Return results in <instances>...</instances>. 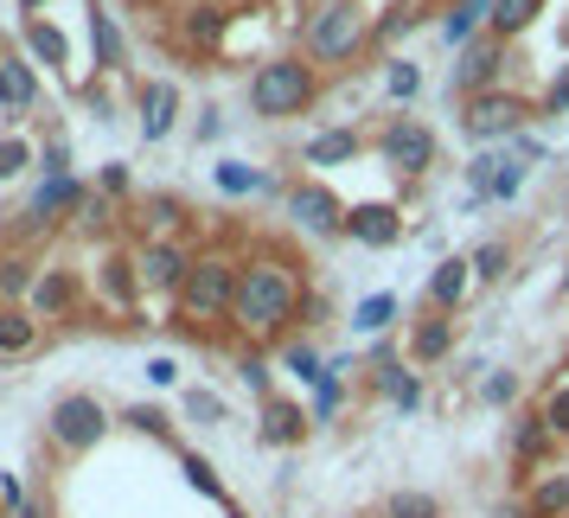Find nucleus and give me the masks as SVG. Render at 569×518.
I'll list each match as a JSON object with an SVG mask.
<instances>
[{
    "label": "nucleus",
    "instance_id": "obj_48",
    "mask_svg": "<svg viewBox=\"0 0 569 518\" xmlns=\"http://www.w3.org/2000/svg\"><path fill=\"white\" fill-rule=\"evenodd\" d=\"M538 109H543V116H569V64H557V78L543 83Z\"/></svg>",
    "mask_w": 569,
    "mask_h": 518
},
{
    "label": "nucleus",
    "instance_id": "obj_19",
    "mask_svg": "<svg viewBox=\"0 0 569 518\" xmlns=\"http://www.w3.org/2000/svg\"><path fill=\"white\" fill-rule=\"evenodd\" d=\"M365 148H371V135H359L352 122H339V129H320V135L301 141V167H320V173H327V167H352Z\"/></svg>",
    "mask_w": 569,
    "mask_h": 518
},
{
    "label": "nucleus",
    "instance_id": "obj_56",
    "mask_svg": "<svg viewBox=\"0 0 569 518\" xmlns=\"http://www.w3.org/2000/svg\"><path fill=\"white\" fill-rule=\"evenodd\" d=\"M46 7H52V0H20V13H27V20H32V13H46Z\"/></svg>",
    "mask_w": 569,
    "mask_h": 518
},
{
    "label": "nucleus",
    "instance_id": "obj_27",
    "mask_svg": "<svg viewBox=\"0 0 569 518\" xmlns=\"http://www.w3.org/2000/svg\"><path fill=\"white\" fill-rule=\"evenodd\" d=\"M371 390L385 397V404H397V410H422V371H416L410 359H390V365H371Z\"/></svg>",
    "mask_w": 569,
    "mask_h": 518
},
{
    "label": "nucleus",
    "instance_id": "obj_45",
    "mask_svg": "<svg viewBox=\"0 0 569 518\" xmlns=\"http://www.w3.org/2000/svg\"><path fill=\"white\" fill-rule=\"evenodd\" d=\"M385 97L390 103H416L422 97V71H416L410 58H390L385 64Z\"/></svg>",
    "mask_w": 569,
    "mask_h": 518
},
{
    "label": "nucleus",
    "instance_id": "obj_57",
    "mask_svg": "<svg viewBox=\"0 0 569 518\" xmlns=\"http://www.w3.org/2000/svg\"><path fill=\"white\" fill-rule=\"evenodd\" d=\"M224 518H250V512H243V506H224Z\"/></svg>",
    "mask_w": 569,
    "mask_h": 518
},
{
    "label": "nucleus",
    "instance_id": "obj_10",
    "mask_svg": "<svg viewBox=\"0 0 569 518\" xmlns=\"http://www.w3.org/2000/svg\"><path fill=\"white\" fill-rule=\"evenodd\" d=\"M288 206V225L301 237H313V243H333V237H346V199H339L327 180H295L282 192Z\"/></svg>",
    "mask_w": 569,
    "mask_h": 518
},
{
    "label": "nucleus",
    "instance_id": "obj_7",
    "mask_svg": "<svg viewBox=\"0 0 569 518\" xmlns=\"http://www.w3.org/2000/svg\"><path fill=\"white\" fill-rule=\"evenodd\" d=\"M371 148H378V160H385L397 180H429L436 173V160H441V141L429 122H416L410 109H397V116H385L378 129H371Z\"/></svg>",
    "mask_w": 569,
    "mask_h": 518
},
{
    "label": "nucleus",
    "instance_id": "obj_38",
    "mask_svg": "<svg viewBox=\"0 0 569 518\" xmlns=\"http://www.w3.org/2000/svg\"><path fill=\"white\" fill-rule=\"evenodd\" d=\"M180 416H186V422H199V429H224V422H231V410H224V397H218L211 385H186Z\"/></svg>",
    "mask_w": 569,
    "mask_h": 518
},
{
    "label": "nucleus",
    "instance_id": "obj_15",
    "mask_svg": "<svg viewBox=\"0 0 569 518\" xmlns=\"http://www.w3.org/2000/svg\"><path fill=\"white\" fill-rule=\"evenodd\" d=\"M134 122H141V141L160 148V141L173 135V122H180V83H173V78L134 83Z\"/></svg>",
    "mask_w": 569,
    "mask_h": 518
},
{
    "label": "nucleus",
    "instance_id": "obj_42",
    "mask_svg": "<svg viewBox=\"0 0 569 518\" xmlns=\"http://www.w3.org/2000/svg\"><path fill=\"white\" fill-rule=\"evenodd\" d=\"M538 410H543V422H550V436H557V441L569 448V371H557V378L543 385Z\"/></svg>",
    "mask_w": 569,
    "mask_h": 518
},
{
    "label": "nucleus",
    "instance_id": "obj_40",
    "mask_svg": "<svg viewBox=\"0 0 569 518\" xmlns=\"http://www.w3.org/2000/svg\"><path fill=\"white\" fill-rule=\"evenodd\" d=\"M237 378H243V390H250L257 404L282 397V390H276V365L262 359V346H243V352H237Z\"/></svg>",
    "mask_w": 569,
    "mask_h": 518
},
{
    "label": "nucleus",
    "instance_id": "obj_32",
    "mask_svg": "<svg viewBox=\"0 0 569 518\" xmlns=\"http://www.w3.org/2000/svg\"><path fill=\"white\" fill-rule=\"evenodd\" d=\"M276 352H282V371L295 378V385H308V390H313L320 378H327V352H320L313 339H295V333H288Z\"/></svg>",
    "mask_w": 569,
    "mask_h": 518
},
{
    "label": "nucleus",
    "instance_id": "obj_16",
    "mask_svg": "<svg viewBox=\"0 0 569 518\" xmlns=\"http://www.w3.org/2000/svg\"><path fill=\"white\" fill-rule=\"evenodd\" d=\"M313 436V410L301 397H269L257 404V441L262 448H301Z\"/></svg>",
    "mask_w": 569,
    "mask_h": 518
},
{
    "label": "nucleus",
    "instance_id": "obj_14",
    "mask_svg": "<svg viewBox=\"0 0 569 518\" xmlns=\"http://www.w3.org/2000/svg\"><path fill=\"white\" fill-rule=\"evenodd\" d=\"M455 346H461V320L455 313H422L410 327V339H403V359L416 365V371H436V365H448L455 359Z\"/></svg>",
    "mask_w": 569,
    "mask_h": 518
},
{
    "label": "nucleus",
    "instance_id": "obj_47",
    "mask_svg": "<svg viewBox=\"0 0 569 518\" xmlns=\"http://www.w3.org/2000/svg\"><path fill=\"white\" fill-rule=\"evenodd\" d=\"M39 173H71V141L64 135H46L39 141Z\"/></svg>",
    "mask_w": 569,
    "mask_h": 518
},
{
    "label": "nucleus",
    "instance_id": "obj_17",
    "mask_svg": "<svg viewBox=\"0 0 569 518\" xmlns=\"http://www.w3.org/2000/svg\"><path fill=\"white\" fill-rule=\"evenodd\" d=\"M346 237L365 243V250H397L403 243V206H390V199L346 206Z\"/></svg>",
    "mask_w": 569,
    "mask_h": 518
},
{
    "label": "nucleus",
    "instance_id": "obj_36",
    "mask_svg": "<svg viewBox=\"0 0 569 518\" xmlns=\"http://www.w3.org/2000/svg\"><path fill=\"white\" fill-rule=\"evenodd\" d=\"M122 429H134V436H154V441H167L173 455H180V436H173V416L160 410V404H129V410L116 416Z\"/></svg>",
    "mask_w": 569,
    "mask_h": 518
},
{
    "label": "nucleus",
    "instance_id": "obj_60",
    "mask_svg": "<svg viewBox=\"0 0 569 518\" xmlns=\"http://www.w3.org/2000/svg\"><path fill=\"white\" fill-rule=\"evenodd\" d=\"M134 7H141V0H134Z\"/></svg>",
    "mask_w": 569,
    "mask_h": 518
},
{
    "label": "nucleus",
    "instance_id": "obj_37",
    "mask_svg": "<svg viewBox=\"0 0 569 518\" xmlns=\"http://www.w3.org/2000/svg\"><path fill=\"white\" fill-rule=\"evenodd\" d=\"M397 313H403V301H397V295H365L359 308H352V333L385 339L390 327H397Z\"/></svg>",
    "mask_w": 569,
    "mask_h": 518
},
{
    "label": "nucleus",
    "instance_id": "obj_35",
    "mask_svg": "<svg viewBox=\"0 0 569 518\" xmlns=\"http://www.w3.org/2000/svg\"><path fill=\"white\" fill-rule=\"evenodd\" d=\"M538 13H543V0H492V32L512 46V39H525L538 27Z\"/></svg>",
    "mask_w": 569,
    "mask_h": 518
},
{
    "label": "nucleus",
    "instance_id": "obj_30",
    "mask_svg": "<svg viewBox=\"0 0 569 518\" xmlns=\"http://www.w3.org/2000/svg\"><path fill=\"white\" fill-rule=\"evenodd\" d=\"M525 506L531 518H569V467H543L525 480Z\"/></svg>",
    "mask_w": 569,
    "mask_h": 518
},
{
    "label": "nucleus",
    "instance_id": "obj_4",
    "mask_svg": "<svg viewBox=\"0 0 569 518\" xmlns=\"http://www.w3.org/2000/svg\"><path fill=\"white\" fill-rule=\"evenodd\" d=\"M301 52L327 78L359 71L365 58H371V13H365V0H320L308 13V27H301Z\"/></svg>",
    "mask_w": 569,
    "mask_h": 518
},
{
    "label": "nucleus",
    "instance_id": "obj_24",
    "mask_svg": "<svg viewBox=\"0 0 569 518\" xmlns=\"http://www.w3.org/2000/svg\"><path fill=\"white\" fill-rule=\"evenodd\" d=\"M39 257H32L27 243H0V308H27L32 288H39Z\"/></svg>",
    "mask_w": 569,
    "mask_h": 518
},
{
    "label": "nucleus",
    "instance_id": "obj_29",
    "mask_svg": "<svg viewBox=\"0 0 569 518\" xmlns=\"http://www.w3.org/2000/svg\"><path fill=\"white\" fill-rule=\"evenodd\" d=\"M46 346V320L32 308H0V359H32Z\"/></svg>",
    "mask_w": 569,
    "mask_h": 518
},
{
    "label": "nucleus",
    "instance_id": "obj_51",
    "mask_svg": "<svg viewBox=\"0 0 569 518\" xmlns=\"http://www.w3.org/2000/svg\"><path fill=\"white\" fill-rule=\"evenodd\" d=\"M192 135H199V141H218V135H224V116H218V109H199Z\"/></svg>",
    "mask_w": 569,
    "mask_h": 518
},
{
    "label": "nucleus",
    "instance_id": "obj_6",
    "mask_svg": "<svg viewBox=\"0 0 569 518\" xmlns=\"http://www.w3.org/2000/svg\"><path fill=\"white\" fill-rule=\"evenodd\" d=\"M531 122H543L538 97L506 90V83H499V90H480V97H467L461 103V135L473 141V148H506V141H518Z\"/></svg>",
    "mask_w": 569,
    "mask_h": 518
},
{
    "label": "nucleus",
    "instance_id": "obj_11",
    "mask_svg": "<svg viewBox=\"0 0 569 518\" xmlns=\"http://www.w3.org/2000/svg\"><path fill=\"white\" fill-rule=\"evenodd\" d=\"M506 39L499 32H487V39H473V46H461L455 52V71H448V97H480V90H499L506 83Z\"/></svg>",
    "mask_w": 569,
    "mask_h": 518
},
{
    "label": "nucleus",
    "instance_id": "obj_59",
    "mask_svg": "<svg viewBox=\"0 0 569 518\" xmlns=\"http://www.w3.org/2000/svg\"><path fill=\"white\" fill-rule=\"evenodd\" d=\"M0 58H7V39H0Z\"/></svg>",
    "mask_w": 569,
    "mask_h": 518
},
{
    "label": "nucleus",
    "instance_id": "obj_58",
    "mask_svg": "<svg viewBox=\"0 0 569 518\" xmlns=\"http://www.w3.org/2000/svg\"><path fill=\"white\" fill-rule=\"evenodd\" d=\"M224 7H257V0H224Z\"/></svg>",
    "mask_w": 569,
    "mask_h": 518
},
{
    "label": "nucleus",
    "instance_id": "obj_49",
    "mask_svg": "<svg viewBox=\"0 0 569 518\" xmlns=\"http://www.w3.org/2000/svg\"><path fill=\"white\" fill-rule=\"evenodd\" d=\"M83 109H90L97 122H116V90H109V83H83Z\"/></svg>",
    "mask_w": 569,
    "mask_h": 518
},
{
    "label": "nucleus",
    "instance_id": "obj_26",
    "mask_svg": "<svg viewBox=\"0 0 569 518\" xmlns=\"http://www.w3.org/2000/svg\"><path fill=\"white\" fill-rule=\"evenodd\" d=\"M20 39H27L32 64H46V71H71V39H64V27H58L52 13H32L27 27H20Z\"/></svg>",
    "mask_w": 569,
    "mask_h": 518
},
{
    "label": "nucleus",
    "instance_id": "obj_23",
    "mask_svg": "<svg viewBox=\"0 0 569 518\" xmlns=\"http://www.w3.org/2000/svg\"><path fill=\"white\" fill-rule=\"evenodd\" d=\"M473 282H480V276H473V262L467 257H441L436 269H429V308L436 313H461L467 301H473Z\"/></svg>",
    "mask_w": 569,
    "mask_h": 518
},
{
    "label": "nucleus",
    "instance_id": "obj_12",
    "mask_svg": "<svg viewBox=\"0 0 569 518\" xmlns=\"http://www.w3.org/2000/svg\"><path fill=\"white\" fill-rule=\"evenodd\" d=\"M237 13L224 0H186L173 13V39H180L192 58H224V39H231Z\"/></svg>",
    "mask_w": 569,
    "mask_h": 518
},
{
    "label": "nucleus",
    "instance_id": "obj_39",
    "mask_svg": "<svg viewBox=\"0 0 569 518\" xmlns=\"http://www.w3.org/2000/svg\"><path fill=\"white\" fill-rule=\"evenodd\" d=\"M467 262H473V276H480V282H506V276H512V262H518V250L506 243V237H487V243H473V250H467Z\"/></svg>",
    "mask_w": 569,
    "mask_h": 518
},
{
    "label": "nucleus",
    "instance_id": "obj_52",
    "mask_svg": "<svg viewBox=\"0 0 569 518\" xmlns=\"http://www.w3.org/2000/svg\"><path fill=\"white\" fill-rule=\"evenodd\" d=\"M327 313H333V308H327V295L313 288V295H308V308H301V320H308V327H327Z\"/></svg>",
    "mask_w": 569,
    "mask_h": 518
},
{
    "label": "nucleus",
    "instance_id": "obj_33",
    "mask_svg": "<svg viewBox=\"0 0 569 518\" xmlns=\"http://www.w3.org/2000/svg\"><path fill=\"white\" fill-rule=\"evenodd\" d=\"M180 474H186V487L199 492V499H211V506H237L231 487H224V474H218L199 448H180Z\"/></svg>",
    "mask_w": 569,
    "mask_h": 518
},
{
    "label": "nucleus",
    "instance_id": "obj_1",
    "mask_svg": "<svg viewBox=\"0 0 569 518\" xmlns=\"http://www.w3.org/2000/svg\"><path fill=\"white\" fill-rule=\"evenodd\" d=\"M308 269L288 257L282 243H257L237 257V301H231V333L250 339V346H282L295 327H301V308H308Z\"/></svg>",
    "mask_w": 569,
    "mask_h": 518
},
{
    "label": "nucleus",
    "instance_id": "obj_13",
    "mask_svg": "<svg viewBox=\"0 0 569 518\" xmlns=\"http://www.w3.org/2000/svg\"><path fill=\"white\" fill-rule=\"evenodd\" d=\"M141 301H148V295H141V269H134V250L109 243L103 257H97V308L129 313V327H141V320H134V308H141Z\"/></svg>",
    "mask_w": 569,
    "mask_h": 518
},
{
    "label": "nucleus",
    "instance_id": "obj_21",
    "mask_svg": "<svg viewBox=\"0 0 569 518\" xmlns=\"http://www.w3.org/2000/svg\"><path fill=\"white\" fill-rule=\"evenodd\" d=\"M129 218H134L141 237H186L192 231V211H186V199H173V192H141Z\"/></svg>",
    "mask_w": 569,
    "mask_h": 518
},
{
    "label": "nucleus",
    "instance_id": "obj_50",
    "mask_svg": "<svg viewBox=\"0 0 569 518\" xmlns=\"http://www.w3.org/2000/svg\"><path fill=\"white\" fill-rule=\"evenodd\" d=\"M20 506H32V499H27V487H20L13 474H0V512L13 518V512H20Z\"/></svg>",
    "mask_w": 569,
    "mask_h": 518
},
{
    "label": "nucleus",
    "instance_id": "obj_8",
    "mask_svg": "<svg viewBox=\"0 0 569 518\" xmlns=\"http://www.w3.org/2000/svg\"><path fill=\"white\" fill-rule=\"evenodd\" d=\"M499 455L518 467V487L543 474V467H563V441L550 436V422H543L538 404H525V410L506 416V429H499Z\"/></svg>",
    "mask_w": 569,
    "mask_h": 518
},
{
    "label": "nucleus",
    "instance_id": "obj_3",
    "mask_svg": "<svg viewBox=\"0 0 569 518\" xmlns=\"http://www.w3.org/2000/svg\"><path fill=\"white\" fill-rule=\"evenodd\" d=\"M320 90H327V71L308 52H276L250 71V116L257 122H295L320 103Z\"/></svg>",
    "mask_w": 569,
    "mask_h": 518
},
{
    "label": "nucleus",
    "instance_id": "obj_41",
    "mask_svg": "<svg viewBox=\"0 0 569 518\" xmlns=\"http://www.w3.org/2000/svg\"><path fill=\"white\" fill-rule=\"evenodd\" d=\"M71 231H78V237H109V231H116V199L83 192V206L71 211Z\"/></svg>",
    "mask_w": 569,
    "mask_h": 518
},
{
    "label": "nucleus",
    "instance_id": "obj_55",
    "mask_svg": "<svg viewBox=\"0 0 569 518\" xmlns=\"http://www.w3.org/2000/svg\"><path fill=\"white\" fill-rule=\"evenodd\" d=\"M13 518H52V506H46V499H32V506H20Z\"/></svg>",
    "mask_w": 569,
    "mask_h": 518
},
{
    "label": "nucleus",
    "instance_id": "obj_44",
    "mask_svg": "<svg viewBox=\"0 0 569 518\" xmlns=\"http://www.w3.org/2000/svg\"><path fill=\"white\" fill-rule=\"evenodd\" d=\"M385 518H441V499L436 492H422V487H403V492H390L385 499Z\"/></svg>",
    "mask_w": 569,
    "mask_h": 518
},
{
    "label": "nucleus",
    "instance_id": "obj_2",
    "mask_svg": "<svg viewBox=\"0 0 569 518\" xmlns=\"http://www.w3.org/2000/svg\"><path fill=\"white\" fill-rule=\"evenodd\" d=\"M231 301H237V257L224 250H199L192 276L173 295V327L186 339H211V333H231Z\"/></svg>",
    "mask_w": 569,
    "mask_h": 518
},
{
    "label": "nucleus",
    "instance_id": "obj_43",
    "mask_svg": "<svg viewBox=\"0 0 569 518\" xmlns=\"http://www.w3.org/2000/svg\"><path fill=\"white\" fill-rule=\"evenodd\" d=\"M27 167H39V141H27V135H0V186L20 180Z\"/></svg>",
    "mask_w": 569,
    "mask_h": 518
},
{
    "label": "nucleus",
    "instance_id": "obj_5",
    "mask_svg": "<svg viewBox=\"0 0 569 518\" xmlns=\"http://www.w3.org/2000/svg\"><path fill=\"white\" fill-rule=\"evenodd\" d=\"M109 429H116V410H109L97 390H64L52 410H46V441H52V455H64V461L97 455Z\"/></svg>",
    "mask_w": 569,
    "mask_h": 518
},
{
    "label": "nucleus",
    "instance_id": "obj_54",
    "mask_svg": "<svg viewBox=\"0 0 569 518\" xmlns=\"http://www.w3.org/2000/svg\"><path fill=\"white\" fill-rule=\"evenodd\" d=\"M492 518H531V506H525V499H499V506H492Z\"/></svg>",
    "mask_w": 569,
    "mask_h": 518
},
{
    "label": "nucleus",
    "instance_id": "obj_34",
    "mask_svg": "<svg viewBox=\"0 0 569 518\" xmlns=\"http://www.w3.org/2000/svg\"><path fill=\"white\" fill-rule=\"evenodd\" d=\"M211 180H218L224 199H257V192H269V173L250 167V160H218V167H211Z\"/></svg>",
    "mask_w": 569,
    "mask_h": 518
},
{
    "label": "nucleus",
    "instance_id": "obj_18",
    "mask_svg": "<svg viewBox=\"0 0 569 518\" xmlns=\"http://www.w3.org/2000/svg\"><path fill=\"white\" fill-rule=\"evenodd\" d=\"M39 320H78L83 313V276L71 269V262H52L46 276H39V288H32V301H27Z\"/></svg>",
    "mask_w": 569,
    "mask_h": 518
},
{
    "label": "nucleus",
    "instance_id": "obj_53",
    "mask_svg": "<svg viewBox=\"0 0 569 518\" xmlns=\"http://www.w3.org/2000/svg\"><path fill=\"white\" fill-rule=\"evenodd\" d=\"M148 378H154V385H180V365L173 359H148Z\"/></svg>",
    "mask_w": 569,
    "mask_h": 518
},
{
    "label": "nucleus",
    "instance_id": "obj_25",
    "mask_svg": "<svg viewBox=\"0 0 569 518\" xmlns=\"http://www.w3.org/2000/svg\"><path fill=\"white\" fill-rule=\"evenodd\" d=\"M90 58H97V71L103 78H122L129 71V39H122V27H116V13H103L97 0H90Z\"/></svg>",
    "mask_w": 569,
    "mask_h": 518
},
{
    "label": "nucleus",
    "instance_id": "obj_9",
    "mask_svg": "<svg viewBox=\"0 0 569 518\" xmlns=\"http://www.w3.org/2000/svg\"><path fill=\"white\" fill-rule=\"evenodd\" d=\"M192 262H199V250H192V237H141L134 243V269H141V295L154 301V295H180V282L192 276Z\"/></svg>",
    "mask_w": 569,
    "mask_h": 518
},
{
    "label": "nucleus",
    "instance_id": "obj_31",
    "mask_svg": "<svg viewBox=\"0 0 569 518\" xmlns=\"http://www.w3.org/2000/svg\"><path fill=\"white\" fill-rule=\"evenodd\" d=\"M473 397H480V404H487V410H525V378H518L512 365H487V371H480V385H473Z\"/></svg>",
    "mask_w": 569,
    "mask_h": 518
},
{
    "label": "nucleus",
    "instance_id": "obj_46",
    "mask_svg": "<svg viewBox=\"0 0 569 518\" xmlns=\"http://www.w3.org/2000/svg\"><path fill=\"white\" fill-rule=\"evenodd\" d=\"M97 192H103V199H134L129 160H103V167H97Z\"/></svg>",
    "mask_w": 569,
    "mask_h": 518
},
{
    "label": "nucleus",
    "instance_id": "obj_20",
    "mask_svg": "<svg viewBox=\"0 0 569 518\" xmlns=\"http://www.w3.org/2000/svg\"><path fill=\"white\" fill-rule=\"evenodd\" d=\"M39 97H46L39 64H32L27 52H7V58H0V109H7V116H32V109H39Z\"/></svg>",
    "mask_w": 569,
    "mask_h": 518
},
{
    "label": "nucleus",
    "instance_id": "obj_28",
    "mask_svg": "<svg viewBox=\"0 0 569 518\" xmlns=\"http://www.w3.org/2000/svg\"><path fill=\"white\" fill-rule=\"evenodd\" d=\"M429 20V0H390L385 13H371V52H397V39H410Z\"/></svg>",
    "mask_w": 569,
    "mask_h": 518
},
{
    "label": "nucleus",
    "instance_id": "obj_22",
    "mask_svg": "<svg viewBox=\"0 0 569 518\" xmlns=\"http://www.w3.org/2000/svg\"><path fill=\"white\" fill-rule=\"evenodd\" d=\"M436 32L455 46V52L473 46V39H487V32H492V0H441Z\"/></svg>",
    "mask_w": 569,
    "mask_h": 518
}]
</instances>
